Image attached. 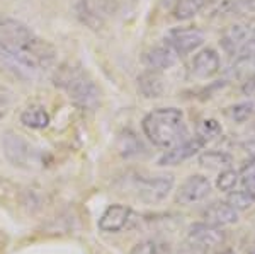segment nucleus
<instances>
[{"label":"nucleus","instance_id":"nucleus-24","mask_svg":"<svg viewBox=\"0 0 255 254\" xmlns=\"http://www.w3.org/2000/svg\"><path fill=\"white\" fill-rule=\"evenodd\" d=\"M240 183L245 188H254L255 186V157L252 161H249L244 166V169L240 171Z\"/></svg>","mask_w":255,"mask_h":254},{"label":"nucleus","instance_id":"nucleus-29","mask_svg":"<svg viewBox=\"0 0 255 254\" xmlns=\"http://www.w3.org/2000/svg\"><path fill=\"white\" fill-rule=\"evenodd\" d=\"M223 254H235V253H233V251H225Z\"/></svg>","mask_w":255,"mask_h":254},{"label":"nucleus","instance_id":"nucleus-28","mask_svg":"<svg viewBox=\"0 0 255 254\" xmlns=\"http://www.w3.org/2000/svg\"><path fill=\"white\" fill-rule=\"evenodd\" d=\"M2 246H3V232L0 231V249H2Z\"/></svg>","mask_w":255,"mask_h":254},{"label":"nucleus","instance_id":"nucleus-19","mask_svg":"<svg viewBox=\"0 0 255 254\" xmlns=\"http://www.w3.org/2000/svg\"><path fill=\"white\" fill-rule=\"evenodd\" d=\"M237 212L249 210L250 207L255 205V191L252 188H244V190H233L228 193V200H226Z\"/></svg>","mask_w":255,"mask_h":254},{"label":"nucleus","instance_id":"nucleus-23","mask_svg":"<svg viewBox=\"0 0 255 254\" xmlns=\"http://www.w3.org/2000/svg\"><path fill=\"white\" fill-rule=\"evenodd\" d=\"M238 183H240V174H238L237 171H233L232 167H230V169L221 171L220 176H218V179H216L218 190L223 191V193H230V191H233Z\"/></svg>","mask_w":255,"mask_h":254},{"label":"nucleus","instance_id":"nucleus-26","mask_svg":"<svg viewBox=\"0 0 255 254\" xmlns=\"http://www.w3.org/2000/svg\"><path fill=\"white\" fill-rule=\"evenodd\" d=\"M244 94H245V96H252V97H255V75H252V77H250V79L244 84Z\"/></svg>","mask_w":255,"mask_h":254},{"label":"nucleus","instance_id":"nucleus-30","mask_svg":"<svg viewBox=\"0 0 255 254\" xmlns=\"http://www.w3.org/2000/svg\"><path fill=\"white\" fill-rule=\"evenodd\" d=\"M254 38H255V29H254Z\"/></svg>","mask_w":255,"mask_h":254},{"label":"nucleus","instance_id":"nucleus-22","mask_svg":"<svg viewBox=\"0 0 255 254\" xmlns=\"http://www.w3.org/2000/svg\"><path fill=\"white\" fill-rule=\"evenodd\" d=\"M220 135H221V125L216 120H211V118L209 120H203L199 123V126H197V137L204 143L215 140Z\"/></svg>","mask_w":255,"mask_h":254},{"label":"nucleus","instance_id":"nucleus-6","mask_svg":"<svg viewBox=\"0 0 255 254\" xmlns=\"http://www.w3.org/2000/svg\"><path fill=\"white\" fill-rule=\"evenodd\" d=\"M204 39H206V36H204V32L199 27L186 26L174 27V29L168 31L163 43L180 58V56L191 55L192 51L199 50L203 46Z\"/></svg>","mask_w":255,"mask_h":254},{"label":"nucleus","instance_id":"nucleus-3","mask_svg":"<svg viewBox=\"0 0 255 254\" xmlns=\"http://www.w3.org/2000/svg\"><path fill=\"white\" fill-rule=\"evenodd\" d=\"M53 82L80 109L94 111L101 104V89L89 75V72L79 63L67 61L56 67L53 72Z\"/></svg>","mask_w":255,"mask_h":254},{"label":"nucleus","instance_id":"nucleus-4","mask_svg":"<svg viewBox=\"0 0 255 254\" xmlns=\"http://www.w3.org/2000/svg\"><path fill=\"white\" fill-rule=\"evenodd\" d=\"M121 9V0H79L75 5L77 19L85 27L99 31Z\"/></svg>","mask_w":255,"mask_h":254},{"label":"nucleus","instance_id":"nucleus-20","mask_svg":"<svg viewBox=\"0 0 255 254\" xmlns=\"http://www.w3.org/2000/svg\"><path fill=\"white\" fill-rule=\"evenodd\" d=\"M129 254H172L170 246L160 239H145L134 244Z\"/></svg>","mask_w":255,"mask_h":254},{"label":"nucleus","instance_id":"nucleus-5","mask_svg":"<svg viewBox=\"0 0 255 254\" xmlns=\"http://www.w3.org/2000/svg\"><path fill=\"white\" fill-rule=\"evenodd\" d=\"M225 232L221 227H215L206 222L194 224L189 227L186 244L189 249H192L196 254H208L209 251L216 249L218 246L225 243Z\"/></svg>","mask_w":255,"mask_h":254},{"label":"nucleus","instance_id":"nucleus-14","mask_svg":"<svg viewBox=\"0 0 255 254\" xmlns=\"http://www.w3.org/2000/svg\"><path fill=\"white\" fill-rule=\"evenodd\" d=\"M19 120L26 128L44 130V128H48L51 118H49V113L46 111V108H44L43 104H31V106H27L26 109H22Z\"/></svg>","mask_w":255,"mask_h":254},{"label":"nucleus","instance_id":"nucleus-17","mask_svg":"<svg viewBox=\"0 0 255 254\" xmlns=\"http://www.w3.org/2000/svg\"><path fill=\"white\" fill-rule=\"evenodd\" d=\"M209 0H179L174 9V17L179 20H189L208 7Z\"/></svg>","mask_w":255,"mask_h":254},{"label":"nucleus","instance_id":"nucleus-8","mask_svg":"<svg viewBox=\"0 0 255 254\" xmlns=\"http://www.w3.org/2000/svg\"><path fill=\"white\" fill-rule=\"evenodd\" d=\"M206 145L199 137H189L186 140H182L177 145L167 149L165 152L160 155L157 164L160 167H170V166H179V164L189 161L191 157H194L196 154H199L203 150V147Z\"/></svg>","mask_w":255,"mask_h":254},{"label":"nucleus","instance_id":"nucleus-21","mask_svg":"<svg viewBox=\"0 0 255 254\" xmlns=\"http://www.w3.org/2000/svg\"><path fill=\"white\" fill-rule=\"evenodd\" d=\"M255 113V104L254 102H238L235 106H230L226 108L225 114L235 123H245L247 120L252 118Z\"/></svg>","mask_w":255,"mask_h":254},{"label":"nucleus","instance_id":"nucleus-12","mask_svg":"<svg viewBox=\"0 0 255 254\" xmlns=\"http://www.w3.org/2000/svg\"><path fill=\"white\" fill-rule=\"evenodd\" d=\"M179 56L175 55L165 43L160 44V46L150 48L145 55H143V63L148 70H155V72H163L172 68L177 63Z\"/></svg>","mask_w":255,"mask_h":254},{"label":"nucleus","instance_id":"nucleus-13","mask_svg":"<svg viewBox=\"0 0 255 254\" xmlns=\"http://www.w3.org/2000/svg\"><path fill=\"white\" fill-rule=\"evenodd\" d=\"M203 219L209 225L225 227V225H232L237 222L238 212L228 202H216L209 205L206 210L203 212Z\"/></svg>","mask_w":255,"mask_h":254},{"label":"nucleus","instance_id":"nucleus-1","mask_svg":"<svg viewBox=\"0 0 255 254\" xmlns=\"http://www.w3.org/2000/svg\"><path fill=\"white\" fill-rule=\"evenodd\" d=\"M0 58L20 73L41 77L55 70L58 51L24 22L0 17Z\"/></svg>","mask_w":255,"mask_h":254},{"label":"nucleus","instance_id":"nucleus-25","mask_svg":"<svg viewBox=\"0 0 255 254\" xmlns=\"http://www.w3.org/2000/svg\"><path fill=\"white\" fill-rule=\"evenodd\" d=\"M9 108H10V94L2 84H0V120L5 116Z\"/></svg>","mask_w":255,"mask_h":254},{"label":"nucleus","instance_id":"nucleus-16","mask_svg":"<svg viewBox=\"0 0 255 254\" xmlns=\"http://www.w3.org/2000/svg\"><path fill=\"white\" fill-rule=\"evenodd\" d=\"M199 164L213 171H225L232 167V155L223 150H206L199 155Z\"/></svg>","mask_w":255,"mask_h":254},{"label":"nucleus","instance_id":"nucleus-10","mask_svg":"<svg viewBox=\"0 0 255 254\" xmlns=\"http://www.w3.org/2000/svg\"><path fill=\"white\" fill-rule=\"evenodd\" d=\"M134 219V214L129 207L126 205H109L104 210V214L99 219V229L102 232H108V234H114V232L123 231L125 227H128V224Z\"/></svg>","mask_w":255,"mask_h":254},{"label":"nucleus","instance_id":"nucleus-9","mask_svg":"<svg viewBox=\"0 0 255 254\" xmlns=\"http://www.w3.org/2000/svg\"><path fill=\"white\" fill-rule=\"evenodd\" d=\"M211 193V181L203 174H194L179 186L175 202L180 205H196L206 200Z\"/></svg>","mask_w":255,"mask_h":254},{"label":"nucleus","instance_id":"nucleus-11","mask_svg":"<svg viewBox=\"0 0 255 254\" xmlns=\"http://www.w3.org/2000/svg\"><path fill=\"white\" fill-rule=\"evenodd\" d=\"M221 68V58L220 53L213 48H203L194 55L191 61V72L196 79L206 80L215 77Z\"/></svg>","mask_w":255,"mask_h":254},{"label":"nucleus","instance_id":"nucleus-31","mask_svg":"<svg viewBox=\"0 0 255 254\" xmlns=\"http://www.w3.org/2000/svg\"><path fill=\"white\" fill-rule=\"evenodd\" d=\"M250 254H255V251H252V253H250Z\"/></svg>","mask_w":255,"mask_h":254},{"label":"nucleus","instance_id":"nucleus-15","mask_svg":"<svg viewBox=\"0 0 255 254\" xmlns=\"http://www.w3.org/2000/svg\"><path fill=\"white\" fill-rule=\"evenodd\" d=\"M138 89L148 99H157L162 97L165 85H163V79L160 75V72L155 70H146L145 73L138 77Z\"/></svg>","mask_w":255,"mask_h":254},{"label":"nucleus","instance_id":"nucleus-7","mask_svg":"<svg viewBox=\"0 0 255 254\" xmlns=\"http://www.w3.org/2000/svg\"><path fill=\"white\" fill-rule=\"evenodd\" d=\"M174 176L160 174L151 178H136L134 179V191L138 198L145 203H158L165 200L174 188Z\"/></svg>","mask_w":255,"mask_h":254},{"label":"nucleus","instance_id":"nucleus-2","mask_svg":"<svg viewBox=\"0 0 255 254\" xmlns=\"http://www.w3.org/2000/svg\"><path fill=\"white\" fill-rule=\"evenodd\" d=\"M143 135L158 149H170L189 138V128L184 111L179 108H157L141 121Z\"/></svg>","mask_w":255,"mask_h":254},{"label":"nucleus","instance_id":"nucleus-18","mask_svg":"<svg viewBox=\"0 0 255 254\" xmlns=\"http://www.w3.org/2000/svg\"><path fill=\"white\" fill-rule=\"evenodd\" d=\"M247 39L249 38H247V32L244 27L233 26L223 34V38H221V46H223V50L226 53H230V55H237L238 50L244 46Z\"/></svg>","mask_w":255,"mask_h":254},{"label":"nucleus","instance_id":"nucleus-27","mask_svg":"<svg viewBox=\"0 0 255 254\" xmlns=\"http://www.w3.org/2000/svg\"><path fill=\"white\" fill-rule=\"evenodd\" d=\"M247 7H249V10H252V12H255V0H247Z\"/></svg>","mask_w":255,"mask_h":254}]
</instances>
